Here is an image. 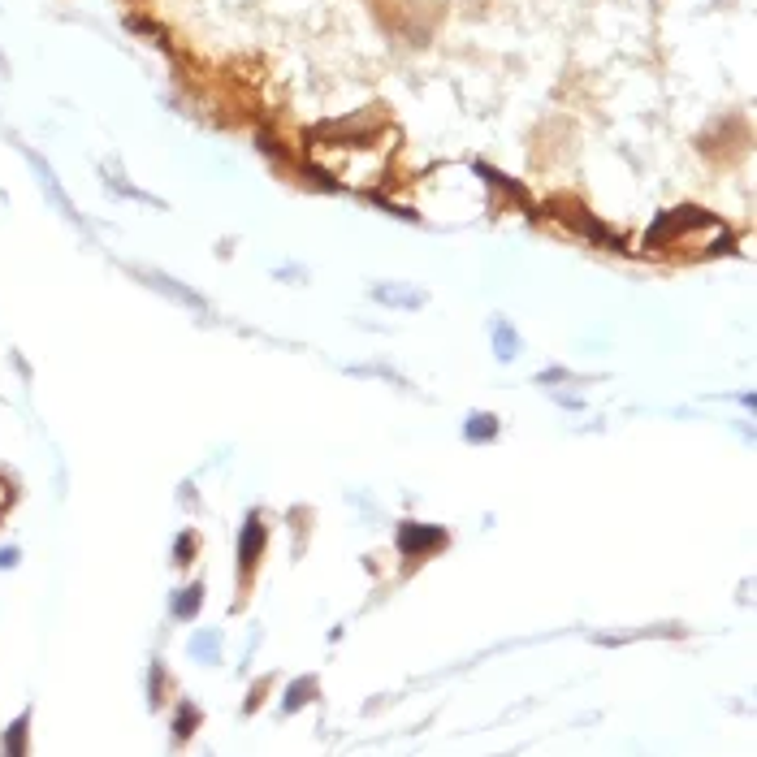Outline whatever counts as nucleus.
<instances>
[{"label":"nucleus","instance_id":"f257e3e1","mask_svg":"<svg viewBox=\"0 0 757 757\" xmlns=\"http://www.w3.org/2000/svg\"><path fill=\"white\" fill-rule=\"evenodd\" d=\"M692 226H719V216H710L706 208H675V213H662V216H654V226L645 230V247L649 251L671 247L675 238L689 234Z\"/></svg>","mask_w":757,"mask_h":757},{"label":"nucleus","instance_id":"f03ea898","mask_svg":"<svg viewBox=\"0 0 757 757\" xmlns=\"http://www.w3.org/2000/svg\"><path fill=\"white\" fill-rule=\"evenodd\" d=\"M450 545V532L446 528H433V524H403L398 528V550L407 554V559H428V554H437Z\"/></svg>","mask_w":757,"mask_h":757},{"label":"nucleus","instance_id":"7ed1b4c3","mask_svg":"<svg viewBox=\"0 0 757 757\" xmlns=\"http://www.w3.org/2000/svg\"><path fill=\"white\" fill-rule=\"evenodd\" d=\"M264 554V524L260 515H247V524L238 532V572H251Z\"/></svg>","mask_w":757,"mask_h":757},{"label":"nucleus","instance_id":"20e7f679","mask_svg":"<svg viewBox=\"0 0 757 757\" xmlns=\"http://www.w3.org/2000/svg\"><path fill=\"white\" fill-rule=\"evenodd\" d=\"M567 221H572V226H576L580 234H589V238H597V243H606V247H615V251H624V238H619V234H610L606 226H602V221H593V216H584V208H576V204H567Z\"/></svg>","mask_w":757,"mask_h":757},{"label":"nucleus","instance_id":"39448f33","mask_svg":"<svg viewBox=\"0 0 757 757\" xmlns=\"http://www.w3.org/2000/svg\"><path fill=\"white\" fill-rule=\"evenodd\" d=\"M463 437H468L472 446L494 442V437H498V415H485V412L468 415V425H463Z\"/></svg>","mask_w":757,"mask_h":757},{"label":"nucleus","instance_id":"423d86ee","mask_svg":"<svg viewBox=\"0 0 757 757\" xmlns=\"http://www.w3.org/2000/svg\"><path fill=\"white\" fill-rule=\"evenodd\" d=\"M373 299L377 303H394V308H420L425 303V290H398V286H373Z\"/></svg>","mask_w":757,"mask_h":757},{"label":"nucleus","instance_id":"0eeeda50","mask_svg":"<svg viewBox=\"0 0 757 757\" xmlns=\"http://www.w3.org/2000/svg\"><path fill=\"white\" fill-rule=\"evenodd\" d=\"M494 351L502 363H510L520 355V333L510 330V321H494Z\"/></svg>","mask_w":757,"mask_h":757},{"label":"nucleus","instance_id":"6e6552de","mask_svg":"<svg viewBox=\"0 0 757 757\" xmlns=\"http://www.w3.org/2000/svg\"><path fill=\"white\" fill-rule=\"evenodd\" d=\"M312 692H316V675H303V679H295V684L286 689V701H281V710H286V714L303 710L308 701H312Z\"/></svg>","mask_w":757,"mask_h":757},{"label":"nucleus","instance_id":"1a4fd4ad","mask_svg":"<svg viewBox=\"0 0 757 757\" xmlns=\"http://www.w3.org/2000/svg\"><path fill=\"white\" fill-rule=\"evenodd\" d=\"M204 606V584H186V589L178 593V597H173V615H178V619H195V610Z\"/></svg>","mask_w":757,"mask_h":757},{"label":"nucleus","instance_id":"9d476101","mask_svg":"<svg viewBox=\"0 0 757 757\" xmlns=\"http://www.w3.org/2000/svg\"><path fill=\"white\" fill-rule=\"evenodd\" d=\"M148 281H152V286H161V290H165V295L182 299V303H186V308H195V312H204V299H199L195 290H186V286H173V281H169V278H161V273H148Z\"/></svg>","mask_w":757,"mask_h":757},{"label":"nucleus","instance_id":"9b49d317","mask_svg":"<svg viewBox=\"0 0 757 757\" xmlns=\"http://www.w3.org/2000/svg\"><path fill=\"white\" fill-rule=\"evenodd\" d=\"M26 727H31V714H17L14 727H9V736H5V753L9 757L26 753Z\"/></svg>","mask_w":757,"mask_h":757},{"label":"nucleus","instance_id":"f8f14e48","mask_svg":"<svg viewBox=\"0 0 757 757\" xmlns=\"http://www.w3.org/2000/svg\"><path fill=\"white\" fill-rule=\"evenodd\" d=\"M195 727H199V710H195V706H186V701H182L178 719H173V741H186V736H191V731H195Z\"/></svg>","mask_w":757,"mask_h":757},{"label":"nucleus","instance_id":"ddd939ff","mask_svg":"<svg viewBox=\"0 0 757 757\" xmlns=\"http://www.w3.org/2000/svg\"><path fill=\"white\" fill-rule=\"evenodd\" d=\"M191 654H195V658L216 662V654H221V636H208V632H204V636H195V641H191Z\"/></svg>","mask_w":757,"mask_h":757},{"label":"nucleus","instance_id":"4468645a","mask_svg":"<svg viewBox=\"0 0 757 757\" xmlns=\"http://www.w3.org/2000/svg\"><path fill=\"white\" fill-rule=\"evenodd\" d=\"M477 173H480V178H485V182H494V186H502V191H510V195H515V199H528V195H524V186H515V182H510V178H502V173H498V169H489V165H477Z\"/></svg>","mask_w":757,"mask_h":757},{"label":"nucleus","instance_id":"2eb2a0df","mask_svg":"<svg viewBox=\"0 0 757 757\" xmlns=\"http://www.w3.org/2000/svg\"><path fill=\"white\" fill-rule=\"evenodd\" d=\"M173 554H178V562H191V554H195V532H182L178 545H173Z\"/></svg>","mask_w":757,"mask_h":757},{"label":"nucleus","instance_id":"dca6fc26","mask_svg":"<svg viewBox=\"0 0 757 757\" xmlns=\"http://www.w3.org/2000/svg\"><path fill=\"white\" fill-rule=\"evenodd\" d=\"M14 562H17V550H14V545H9V550H0V567H14Z\"/></svg>","mask_w":757,"mask_h":757}]
</instances>
